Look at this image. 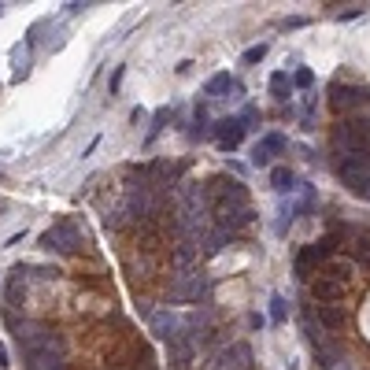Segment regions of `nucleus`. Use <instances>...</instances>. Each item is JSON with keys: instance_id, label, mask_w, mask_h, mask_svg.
<instances>
[{"instance_id": "obj_9", "label": "nucleus", "mask_w": 370, "mask_h": 370, "mask_svg": "<svg viewBox=\"0 0 370 370\" xmlns=\"http://www.w3.org/2000/svg\"><path fill=\"white\" fill-rule=\"evenodd\" d=\"M248 366H252V348L248 345H230L215 359V370H248Z\"/></svg>"}, {"instance_id": "obj_5", "label": "nucleus", "mask_w": 370, "mask_h": 370, "mask_svg": "<svg viewBox=\"0 0 370 370\" xmlns=\"http://www.w3.org/2000/svg\"><path fill=\"white\" fill-rule=\"evenodd\" d=\"M215 219H219V230L233 233V230L248 226L256 219V211L248 207V200H230V204H215Z\"/></svg>"}, {"instance_id": "obj_18", "label": "nucleus", "mask_w": 370, "mask_h": 370, "mask_svg": "<svg viewBox=\"0 0 370 370\" xmlns=\"http://www.w3.org/2000/svg\"><path fill=\"white\" fill-rule=\"evenodd\" d=\"M289 89H293V82H289V74H285V71L270 74V92H274L278 100H289Z\"/></svg>"}, {"instance_id": "obj_15", "label": "nucleus", "mask_w": 370, "mask_h": 370, "mask_svg": "<svg viewBox=\"0 0 370 370\" xmlns=\"http://www.w3.org/2000/svg\"><path fill=\"white\" fill-rule=\"evenodd\" d=\"M178 329H181V322H178L170 311H156V315H152V334H156V337H163V341H174V337H181Z\"/></svg>"}, {"instance_id": "obj_7", "label": "nucleus", "mask_w": 370, "mask_h": 370, "mask_svg": "<svg viewBox=\"0 0 370 370\" xmlns=\"http://www.w3.org/2000/svg\"><path fill=\"white\" fill-rule=\"evenodd\" d=\"M241 137H245V123L241 118H219L215 123V141H219V149H237L241 144Z\"/></svg>"}, {"instance_id": "obj_19", "label": "nucleus", "mask_w": 370, "mask_h": 370, "mask_svg": "<svg viewBox=\"0 0 370 370\" xmlns=\"http://www.w3.org/2000/svg\"><path fill=\"white\" fill-rule=\"evenodd\" d=\"M315 263H319V256H315V248L308 245V248H303V252L296 256V278H308Z\"/></svg>"}, {"instance_id": "obj_11", "label": "nucleus", "mask_w": 370, "mask_h": 370, "mask_svg": "<svg viewBox=\"0 0 370 370\" xmlns=\"http://www.w3.org/2000/svg\"><path fill=\"white\" fill-rule=\"evenodd\" d=\"M204 97H241V82L233 74H215V78H207Z\"/></svg>"}, {"instance_id": "obj_2", "label": "nucleus", "mask_w": 370, "mask_h": 370, "mask_svg": "<svg viewBox=\"0 0 370 370\" xmlns=\"http://www.w3.org/2000/svg\"><path fill=\"white\" fill-rule=\"evenodd\" d=\"M334 149L345 160H366L370 156V118H348L334 130Z\"/></svg>"}, {"instance_id": "obj_17", "label": "nucleus", "mask_w": 370, "mask_h": 370, "mask_svg": "<svg viewBox=\"0 0 370 370\" xmlns=\"http://www.w3.org/2000/svg\"><path fill=\"white\" fill-rule=\"evenodd\" d=\"M322 278H329V282H337V285H345V282H352V278H355V263H352V259H329Z\"/></svg>"}, {"instance_id": "obj_22", "label": "nucleus", "mask_w": 370, "mask_h": 370, "mask_svg": "<svg viewBox=\"0 0 370 370\" xmlns=\"http://www.w3.org/2000/svg\"><path fill=\"white\" fill-rule=\"evenodd\" d=\"M315 359H319V366H337L341 352H337V348H329V345H315Z\"/></svg>"}, {"instance_id": "obj_3", "label": "nucleus", "mask_w": 370, "mask_h": 370, "mask_svg": "<svg viewBox=\"0 0 370 370\" xmlns=\"http://www.w3.org/2000/svg\"><path fill=\"white\" fill-rule=\"evenodd\" d=\"M337 174H341V181H345L355 196L370 200V156H366V160H345L337 167Z\"/></svg>"}, {"instance_id": "obj_4", "label": "nucleus", "mask_w": 370, "mask_h": 370, "mask_svg": "<svg viewBox=\"0 0 370 370\" xmlns=\"http://www.w3.org/2000/svg\"><path fill=\"white\" fill-rule=\"evenodd\" d=\"M78 245H82V233H78L74 222H60V226H52L48 233H41V248H48V252L71 256Z\"/></svg>"}, {"instance_id": "obj_1", "label": "nucleus", "mask_w": 370, "mask_h": 370, "mask_svg": "<svg viewBox=\"0 0 370 370\" xmlns=\"http://www.w3.org/2000/svg\"><path fill=\"white\" fill-rule=\"evenodd\" d=\"M19 341L26 352V370H67L60 337H52L48 329L26 326V329H19Z\"/></svg>"}, {"instance_id": "obj_26", "label": "nucleus", "mask_w": 370, "mask_h": 370, "mask_svg": "<svg viewBox=\"0 0 370 370\" xmlns=\"http://www.w3.org/2000/svg\"><path fill=\"white\" fill-rule=\"evenodd\" d=\"M270 319H274V322H282V319H285V300H282V296H274V300H270Z\"/></svg>"}, {"instance_id": "obj_25", "label": "nucleus", "mask_w": 370, "mask_h": 370, "mask_svg": "<svg viewBox=\"0 0 370 370\" xmlns=\"http://www.w3.org/2000/svg\"><path fill=\"white\" fill-rule=\"evenodd\" d=\"M263 56H267V45H252V48H245L241 60H245V63H259Z\"/></svg>"}, {"instance_id": "obj_12", "label": "nucleus", "mask_w": 370, "mask_h": 370, "mask_svg": "<svg viewBox=\"0 0 370 370\" xmlns=\"http://www.w3.org/2000/svg\"><path fill=\"white\" fill-rule=\"evenodd\" d=\"M170 345V370H189L193 363V341H185V337H174V341H167Z\"/></svg>"}, {"instance_id": "obj_6", "label": "nucleus", "mask_w": 370, "mask_h": 370, "mask_svg": "<svg viewBox=\"0 0 370 370\" xmlns=\"http://www.w3.org/2000/svg\"><path fill=\"white\" fill-rule=\"evenodd\" d=\"M363 104H370L366 85H334V92H329V108L334 111H355Z\"/></svg>"}, {"instance_id": "obj_23", "label": "nucleus", "mask_w": 370, "mask_h": 370, "mask_svg": "<svg viewBox=\"0 0 370 370\" xmlns=\"http://www.w3.org/2000/svg\"><path fill=\"white\" fill-rule=\"evenodd\" d=\"M355 263L370 270V233H359V241H355Z\"/></svg>"}, {"instance_id": "obj_13", "label": "nucleus", "mask_w": 370, "mask_h": 370, "mask_svg": "<svg viewBox=\"0 0 370 370\" xmlns=\"http://www.w3.org/2000/svg\"><path fill=\"white\" fill-rule=\"evenodd\" d=\"M311 296L319 300V303H337L341 296H345V285H337V282H329V278H315L311 282Z\"/></svg>"}, {"instance_id": "obj_21", "label": "nucleus", "mask_w": 370, "mask_h": 370, "mask_svg": "<svg viewBox=\"0 0 370 370\" xmlns=\"http://www.w3.org/2000/svg\"><path fill=\"white\" fill-rule=\"evenodd\" d=\"M270 185H274L278 193L293 189V174H289V167H274V170H270Z\"/></svg>"}, {"instance_id": "obj_16", "label": "nucleus", "mask_w": 370, "mask_h": 370, "mask_svg": "<svg viewBox=\"0 0 370 370\" xmlns=\"http://www.w3.org/2000/svg\"><path fill=\"white\" fill-rule=\"evenodd\" d=\"M315 315H319V326H326V329H341V326L348 322V315H345L341 303H319Z\"/></svg>"}, {"instance_id": "obj_24", "label": "nucleus", "mask_w": 370, "mask_h": 370, "mask_svg": "<svg viewBox=\"0 0 370 370\" xmlns=\"http://www.w3.org/2000/svg\"><path fill=\"white\" fill-rule=\"evenodd\" d=\"M226 237H230L226 230H215V233H211V237H207V241H204V245H207V248H204V252H207V256H215V252H219V248H222V245H226Z\"/></svg>"}, {"instance_id": "obj_8", "label": "nucleus", "mask_w": 370, "mask_h": 370, "mask_svg": "<svg viewBox=\"0 0 370 370\" xmlns=\"http://www.w3.org/2000/svg\"><path fill=\"white\" fill-rule=\"evenodd\" d=\"M211 200L215 204H230V200H248L245 185L237 178H215L211 181Z\"/></svg>"}, {"instance_id": "obj_10", "label": "nucleus", "mask_w": 370, "mask_h": 370, "mask_svg": "<svg viewBox=\"0 0 370 370\" xmlns=\"http://www.w3.org/2000/svg\"><path fill=\"white\" fill-rule=\"evenodd\" d=\"M200 293H204V282H200V274H193V270H181L174 289H170L174 300H200Z\"/></svg>"}, {"instance_id": "obj_20", "label": "nucleus", "mask_w": 370, "mask_h": 370, "mask_svg": "<svg viewBox=\"0 0 370 370\" xmlns=\"http://www.w3.org/2000/svg\"><path fill=\"white\" fill-rule=\"evenodd\" d=\"M311 248H315V256H319V263H322V259H329V256H334V248H337V233L319 237V241H315Z\"/></svg>"}, {"instance_id": "obj_14", "label": "nucleus", "mask_w": 370, "mask_h": 370, "mask_svg": "<svg viewBox=\"0 0 370 370\" xmlns=\"http://www.w3.org/2000/svg\"><path fill=\"white\" fill-rule=\"evenodd\" d=\"M282 149H285V137H282V134H267V137H263L256 149H252V163H256V167H267V163H270V152H282Z\"/></svg>"}, {"instance_id": "obj_27", "label": "nucleus", "mask_w": 370, "mask_h": 370, "mask_svg": "<svg viewBox=\"0 0 370 370\" xmlns=\"http://www.w3.org/2000/svg\"><path fill=\"white\" fill-rule=\"evenodd\" d=\"M293 82H296V85H300V89H308V85H311V82H315V74H311V71H308V67H303V71H296V78H293Z\"/></svg>"}]
</instances>
